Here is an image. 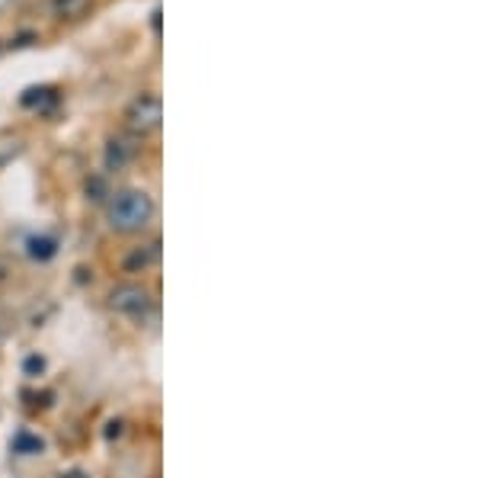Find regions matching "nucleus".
I'll use <instances>...</instances> for the list:
<instances>
[{
    "mask_svg": "<svg viewBox=\"0 0 480 478\" xmlns=\"http://www.w3.org/2000/svg\"><path fill=\"white\" fill-rule=\"evenodd\" d=\"M154 218V200L145 190H119L106 206V222L113 232L135 235L145 232Z\"/></svg>",
    "mask_w": 480,
    "mask_h": 478,
    "instance_id": "f257e3e1",
    "label": "nucleus"
},
{
    "mask_svg": "<svg viewBox=\"0 0 480 478\" xmlns=\"http://www.w3.org/2000/svg\"><path fill=\"white\" fill-rule=\"evenodd\" d=\"M160 119H164V103H160L157 93H138L135 100L125 107V129L135 139H145V135L157 132Z\"/></svg>",
    "mask_w": 480,
    "mask_h": 478,
    "instance_id": "f03ea898",
    "label": "nucleus"
},
{
    "mask_svg": "<svg viewBox=\"0 0 480 478\" xmlns=\"http://www.w3.org/2000/svg\"><path fill=\"white\" fill-rule=\"evenodd\" d=\"M109 305H113V312H119L125 318H145L154 305V295L151 289H145V286L138 283H119L109 293Z\"/></svg>",
    "mask_w": 480,
    "mask_h": 478,
    "instance_id": "7ed1b4c3",
    "label": "nucleus"
},
{
    "mask_svg": "<svg viewBox=\"0 0 480 478\" xmlns=\"http://www.w3.org/2000/svg\"><path fill=\"white\" fill-rule=\"evenodd\" d=\"M135 135H113L106 141V170H125L138 155Z\"/></svg>",
    "mask_w": 480,
    "mask_h": 478,
    "instance_id": "20e7f679",
    "label": "nucleus"
},
{
    "mask_svg": "<svg viewBox=\"0 0 480 478\" xmlns=\"http://www.w3.org/2000/svg\"><path fill=\"white\" fill-rule=\"evenodd\" d=\"M90 7L93 0H55V13L62 20H80V16H87Z\"/></svg>",
    "mask_w": 480,
    "mask_h": 478,
    "instance_id": "39448f33",
    "label": "nucleus"
},
{
    "mask_svg": "<svg viewBox=\"0 0 480 478\" xmlns=\"http://www.w3.org/2000/svg\"><path fill=\"white\" fill-rule=\"evenodd\" d=\"M26 247H29V257H36V260H52L55 251H58V241L48 238V235H42V238L26 241Z\"/></svg>",
    "mask_w": 480,
    "mask_h": 478,
    "instance_id": "423d86ee",
    "label": "nucleus"
},
{
    "mask_svg": "<svg viewBox=\"0 0 480 478\" xmlns=\"http://www.w3.org/2000/svg\"><path fill=\"white\" fill-rule=\"evenodd\" d=\"M13 449H16V453H23V456H32V453H38V449H42V440L23 431V433H16V437H13Z\"/></svg>",
    "mask_w": 480,
    "mask_h": 478,
    "instance_id": "0eeeda50",
    "label": "nucleus"
},
{
    "mask_svg": "<svg viewBox=\"0 0 480 478\" xmlns=\"http://www.w3.org/2000/svg\"><path fill=\"white\" fill-rule=\"evenodd\" d=\"M42 366H46V363H42V356H29V360H26V372H29V376L42 372Z\"/></svg>",
    "mask_w": 480,
    "mask_h": 478,
    "instance_id": "6e6552de",
    "label": "nucleus"
},
{
    "mask_svg": "<svg viewBox=\"0 0 480 478\" xmlns=\"http://www.w3.org/2000/svg\"><path fill=\"white\" fill-rule=\"evenodd\" d=\"M7 4H10V0H0V10H4V7H7Z\"/></svg>",
    "mask_w": 480,
    "mask_h": 478,
    "instance_id": "1a4fd4ad",
    "label": "nucleus"
}]
</instances>
